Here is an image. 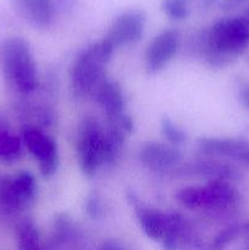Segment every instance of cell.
I'll use <instances>...</instances> for the list:
<instances>
[{"instance_id": "3", "label": "cell", "mask_w": 249, "mask_h": 250, "mask_svg": "<svg viewBox=\"0 0 249 250\" xmlns=\"http://www.w3.org/2000/svg\"><path fill=\"white\" fill-rule=\"evenodd\" d=\"M115 49L104 38L85 48L76 58L71 68V88L73 94L83 97L93 94L95 88L106 77V65Z\"/></svg>"}, {"instance_id": "6", "label": "cell", "mask_w": 249, "mask_h": 250, "mask_svg": "<svg viewBox=\"0 0 249 250\" xmlns=\"http://www.w3.org/2000/svg\"><path fill=\"white\" fill-rule=\"evenodd\" d=\"M37 195L36 177L28 171H21L14 177H0V212L16 214L33 203Z\"/></svg>"}, {"instance_id": "18", "label": "cell", "mask_w": 249, "mask_h": 250, "mask_svg": "<svg viewBox=\"0 0 249 250\" xmlns=\"http://www.w3.org/2000/svg\"><path fill=\"white\" fill-rule=\"evenodd\" d=\"M20 250H39V234L33 222L24 221L19 227Z\"/></svg>"}, {"instance_id": "1", "label": "cell", "mask_w": 249, "mask_h": 250, "mask_svg": "<svg viewBox=\"0 0 249 250\" xmlns=\"http://www.w3.org/2000/svg\"><path fill=\"white\" fill-rule=\"evenodd\" d=\"M249 45V22L244 17H224L197 37V50L211 67H222Z\"/></svg>"}, {"instance_id": "22", "label": "cell", "mask_w": 249, "mask_h": 250, "mask_svg": "<svg viewBox=\"0 0 249 250\" xmlns=\"http://www.w3.org/2000/svg\"><path fill=\"white\" fill-rule=\"evenodd\" d=\"M241 232V227L239 226H229L226 229H224L222 232H220L219 236L212 241V243L210 244V249L211 250H222L237 234Z\"/></svg>"}, {"instance_id": "20", "label": "cell", "mask_w": 249, "mask_h": 250, "mask_svg": "<svg viewBox=\"0 0 249 250\" xmlns=\"http://www.w3.org/2000/svg\"><path fill=\"white\" fill-rule=\"evenodd\" d=\"M161 133L165 137L168 144L177 146V148L185 144L187 141L186 132L181 127H178L175 122L171 121L170 119L161 120Z\"/></svg>"}, {"instance_id": "21", "label": "cell", "mask_w": 249, "mask_h": 250, "mask_svg": "<svg viewBox=\"0 0 249 250\" xmlns=\"http://www.w3.org/2000/svg\"><path fill=\"white\" fill-rule=\"evenodd\" d=\"M84 211L90 219L99 220L104 215V205L97 193H90L84 203Z\"/></svg>"}, {"instance_id": "24", "label": "cell", "mask_w": 249, "mask_h": 250, "mask_svg": "<svg viewBox=\"0 0 249 250\" xmlns=\"http://www.w3.org/2000/svg\"><path fill=\"white\" fill-rule=\"evenodd\" d=\"M241 100L249 109V84H247L246 87L241 90Z\"/></svg>"}, {"instance_id": "9", "label": "cell", "mask_w": 249, "mask_h": 250, "mask_svg": "<svg viewBox=\"0 0 249 250\" xmlns=\"http://www.w3.org/2000/svg\"><path fill=\"white\" fill-rule=\"evenodd\" d=\"M180 48V34L176 29H164L149 43L145 51V70L150 75L160 72L173 60Z\"/></svg>"}, {"instance_id": "8", "label": "cell", "mask_w": 249, "mask_h": 250, "mask_svg": "<svg viewBox=\"0 0 249 250\" xmlns=\"http://www.w3.org/2000/svg\"><path fill=\"white\" fill-rule=\"evenodd\" d=\"M146 17L141 10H127L112 21L104 39L116 49L138 43L145 31Z\"/></svg>"}, {"instance_id": "25", "label": "cell", "mask_w": 249, "mask_h": 250, "mask_svg": "<svg viewBox=\"0 0 249 250\" xmlns=\"http://www.w3.org/2000/svg\"><path fill=\"white\" fill-rule=\"evenodd\" d=\"M239 160L244 161V163H249V149L246 151V153L242 154L241 158H239Z\"/></svg>"}, {"instance_id": "26", "label": "cell", "mask_w": 249, "mask_h": 250, "mask_svg": "<svg viewBox=\"0 0 249 250\" xmlns=\"http://www.w3.org/2000/svg\"><path fill=\"white\" fill-rule=\"evenodd\" d=\"M200 1H202V4L204 5V6L209 7V6H211L212 4H214L215 0H200Z\"/></svg>"}, {"instance_id": "17", "label": "cell", "mask_w": 249, "mask_h": 250, "mask_svg": "<svg viewBox=\"0 0 249 250\" xmlns=\"http://www.w3.org/2000/svg\"><path fill=\"white\" fill-rule=\"evenodd\" d=\"M22 150V139L0 126V160L14 161L20 158Z\"/></svg>"}, {"instance_id": "2", "label": "cell", "mask_w": 249, "mask_h": 250, "mask_svg": "<svg viewBox=\"0 0 249 250\" xmlns=\"http://www.w3.org/2000/svg\"><path fill=\"white\" fill-rule=\"evenodd\" d=\"M2 71L9 84L21 94L38 88V71L29 44L21 37L6 39L1 46Z\"/></svg>"}, {"instance_id": "14", "label": "cell", "mask_w": 249, "mask_h": 250, "mask_svg": "<svg viewBox=\"0 0 249 250\" xmlns=\"http://www.w3.org/2000/svg\"><path fill=\"white\" fill-rule=\"evenodd\" d=\"M198 148L203 153L239 160L241 155L249 149L248 142L239 138H199Z\"/></svg>"}, {"instance_id": "12", "label": "cell", "mask_w": 249, "mask_h": 250, "mask_svg": "<svg viewBox=\"0 0 249 250\" xmlns=\"http://www.w3.org/2000/svg\"><path fill=\"white\" fill-rule=\"evenodd\" d=\"M92 95L106 115L107 121H116L124 114V92L116 81L105 78Z\"/></svg>"}, {"instance_id": "16", "label": "cell", "mask_w": 249, "mask_h": 250, "mask_svg": "<svg viewBox=\"0 0 249 250\" xmlns=\"http://www.w3.org/2000/svg\"><path fill=\"white\" fill-rule=\"evenodd\" d=\"M173 172L180 173V175L203 176V177L211 178V181H226L236 177V171L233 168L227 166L226 164L215 163V161H199V163L189 164V165L181 164Z\"/></svg>"}, {"instance_id": "15", "label": "cell", "mask_w": 249, "mask_h": 250, "mask_svg": "<svg viewBox=\"0 0 249 250\" xmlns=\"http://www.w3.org/2000/svg\"><path fill=\"white\" fill-rule=\"evenodd\" d=\"M127 133L117 121H107L104 127L103 159L104 165H114L121 158L126 143Z\"/></svg>"}, {"instance_id": "7", "label": "cell", "mask_w": 249, "mask_h": 250, "mask_svg": "<svg viewBox=\"0 0 249 250\" xmlns=\"http://www.w3.org/2000/svg\"><path fill=\"white\" fill-rule=\"evenodd\" d=\"M22 143L38 161L39 171L44 178H49L59 167L58 144L39 127L26 126L22 129Z\"/></svg>"}, {"instance_id": "10", "label": "cell", "mask_w": 249, "mask_h": 250, "mask_svg": "<svg viewBox=\"0 0 249 250\" xmlns=\"http://www.w3.org/2000/svg\"><path fill=\"white\" fill-rule=\"evenodd\" d=\"M139 160L145 167L158 172H173L182 164L177 146L160 142H146L139 149Z\"/></svg>"}, {"instance_id": "11", "label": "cell", "mask_w": 249, "mask_h": 250, "mask_svg": "<svg viewBox=\"0 0 249 250\" xmlns=\"http://www.w3.org/2000/svg\"><path fill=\"white\" fill-rule=\"evenodd\" d=\"M127 199H128L131 207L133 208V211L136 212L142 231L154 241L163 239L166 224H167V214L144 205L134 193H128Z\"/></svg>"}, {"instance_id": "5", "label": "cell", "mask_w": 249, "mask_h": 250, "mask_svg": "<svg viewBox=\"0 0 249 250\" xmlns=\"http://www.w3.org/2000/svg\"><path fill=\"white\" fill-rule=\"evenodd\" d=\"M103 141L104 127L93 116L84 117L77 129L76 150L78 165L85 177H94L100 166L104 165Z\"/></svg>"}, {"instance_id": "23", "label": "cell", "mask_w": 249, "mask_h": 250, "mask_svg": "<svg viewBox=\"0 0 249 250\" xmlns=\"http://www.w3.org/2000/svg\"><path fill=\"white\" fill-rule=\"evenodd\" d=\"M53 1L54 7L56 10V14L58 12H62V14H68V12L72 11L75 9V6L77 5V0H51Z\"/></svg>"}, {"instance_id": "13", "label": "cell", "mask_w": 249, "mask_h": 250, "mask_svg": "<svg viewBox=\"0 0 249 250\" xmlns=\"http://www.w3.org/2000/svg\"><path fill=\"white\" fill-rule=\"evenodd\" d=\"M16 11L37 28H48L53 24L56 10L51 0H11Z\"/></svg>"}, {"instance_id": "19", "label": "cell", "mask_w": 249, "mask_h": 250, "mask_svg": "<svg viewBox=\"0 0 249 250\" xmlns=\"http://www.w3.org/2000/svg\"><path fill=\"white\" fill-rule=\"evenodd\" d=\"M161 10L168 19L182 21L189 16V0H163Z\"/></svg>"}, {"instance_id": "28", "label": "cell", "mask_w": 249, "mask_h": 250, "mask_svg": "<svg viewBox=\"0 0 249 250\" xmlns=\"http://www.w3.org/2000/svg\"><path fill=\"white\" fill-rule=\"evenodd\" d=\"M238 1H242V0H228V1H227V2H228V4H227V5H228V6H229V5H232V2H233V4H234V2H238Z\"/></svg>"}, {"instance_id": "4", "label": "cell", "mask_w": 249, "mask_h": 250, "mask_svg": "<svg viewBox=\"0 0 249 250\" xmlns=\"http://www.w3.org/2000/svg\"><path fill=\"white\" fill-rule=\"evenodd\" d=\"M176 199L190 210L227 211L238 205L239 194L226 181L214 180L200 187H186L177 190Z\"/></svg>"}, {"instance_id": "27", "label": "cell", "mask_w": 249, "mask_h": 250, "mask_svg": "<svg viewBox=\"0 0 249 250\" xmlns=\"http://www.w3.org/2000/svg\"><path fill=\"white\" fill-rule=\"evenodd\" d=\"M244 19H246L247 21L249 22V7H248V9H247V11H246V15H244Z\"/></svg>"}]
</instances>
